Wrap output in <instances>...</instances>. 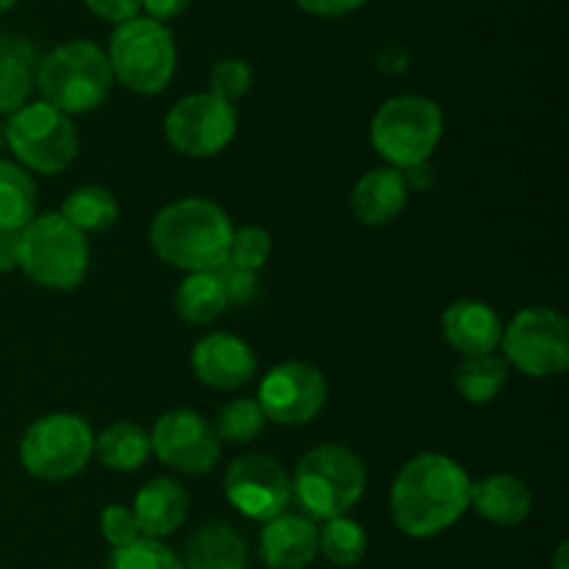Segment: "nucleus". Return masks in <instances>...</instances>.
<instances>
[{
	"mask_svg": "<svg viewBox=\"0 0 569 569\" xmlns=\"http://www.w3.org/2000/svg\"><path fill=\"white\" fill-rule=\"evenodd\" d=\"M94 450L87 420L67 411L39 417L28 426L20 442V461L39 481H67L87 467Z\"/></svg>",
	"mask_w": 569,
	"mask_h": 569,
	"instance_id": "obj_8",
	"label": "nucleus"
},
{
	"mask_svg": "<svg viewBox=\"0 0 569 569\" xmlns=\"http://www.w3.org/2000/svg\"><path fill=\"white\" fill-rule=\"evenodd\" d=\"M553 569H569V545L567 542H561L559 548H556Z\"/></svg>",
	"mask_w": 569,
	"mask_h": 569,
	"instance_id": "obj_40",
	"label": "nucleus"
},
{
	"mask_svg": "<svg viewBox=\"0 0 569 569\" xmlns=\"http://www.w3.org/2000/svg\"><path fill=\"white\" fill-rule=\"evenodd\" d=\"M100 531H103V539L111 545V548H126V545L142 539L137 526V517H133L131 509L126 506H109L100 517Z\"/></svg>",
	"mask_w": 569,
	"mask_h": 569,
	"instance_id": "obj_33",
	"label": "nucleus"
},
{
	"mask_svg": "<svg viewBox=\"0 0 569 569\" xmlns=\"http://www.w3.org/2000/svg\"><path fill=\"white\" fill-rule=\"evenodd\" d=\"M183 569H248L244 539L226 522H209L187 542Z\"/></svg>",
	"mask_w": 569,
	"mask_h": 569,
	"instance_id": "obj_21",
	"label": "nucleus"
},
{
	"mask_svg": "<svg viewBox=\"0 0 569 569\" xmlns=\"http://www.w3.org/2000/svg\"><path fill=\"white\" fill-rule=\"evenodd\" d=\"M317 556V526L303 515H278L261 531V559L270 569H303Z\"/></svg>",
	"mask_w": 569,
	"mask_h": 569,
	"instance_id": "obj_17",
	"label": "nucleus"
},
{
	"mask_svg": "<svg viewBox=\"0 0 569 569\" xmlns=\"http://www.w3.org/2000/svg\"><path fill=\"white\" fill-rule=\"evenodd\" d=\"M131 511L142 537L164 539L176 533L187 520L189 498L181 483L170 481V478H156L148 487L139 489Z\"/></svg>",
	"mask_w": 569,
	"mask_h": 569,
	"instance_id": "obj_19",
	"label": "nucleus"
},
{
	"mask_svg": "<svg viewBox=\"0 0 569 569\" xmlns=\"http://www.w3.org/2000/svg\"><path fill=\"white\" fill-rule=\"evenodd\" d=\"M217 278H220L228 303H250L259 295V276L253 270L231 264V261H226L217 270Z\"/></svg>",
	"mask_w": 569,
	"mask_h": 569,
	"instance_id": "obj_34",
	"label": "nucleus"
},
{
	"mask_svg": "<svg viewBox=\"0 0 569 569\" xmlns=\"http://www.w3.org/2000/svg\"><path fill=\"white\" fill-rule=\"evenodd\" d=\"M503 359L531 378H553L569 367V322L561 311L531 306L503 328Z\"/></svg>",
	"mask_w": 569,
	"mask_h": 569,
	"instance_id": "obj_10",
	"label": "nucleus"
},
{
	"mask_svg": "<svg viewBox=\"0 0 569 569\" xmlns=\"http://www.w3.org/2000/svg\"><path fill=\"white\" fill-rule=\"evenodd\" d=\"M295 3L315 17H342L365 6V0H295Z\"/></svg>",
	"mask_w": 569,
	"mask_h": 569,
	"instance_id": "obj_36",
	"label": "nucleus"
},
{
	"mask_svg": "<svg viewBox=\"0 0 569 569\" xmlns=\"http://www.w3.org/2000/svg\"><path fill=\"white\" fill-rule=\"evenodd\" d=\"M83 6L94 17H100L106 22H114V26L133 20L142 11V0H83Z\"/></svg>",
	"mask_w": 569,
	"mask_h": 569,
	"instance_id": "obj_35",
	"label": "nucleus"
},
{
	"mask_svg": "<svg viewBox=\"0 0 569 569\" xmlns=\"http://www.w3.org/2000/svg\"><path fill=\"white\" fill-rule=\"evenodd\" d=\"M37 53L26 39H0V114H14L28 103L37 78Z\"/></svg>",
	"mask_w": 569,
	"mask_h": 569,
	"instance_id": "obj_22",
	"label": "nucleus"
},
{
	"mask_svg": "<svg viewBox=\"0 0 569 569\" xmlns=\"http://www.w3.org/2000/svg\"><path fill=\"white\" fill-rule=\"evenodd\" d=\"M228 300L217 272H189L176 292V309L189 326H211Z\"/></svg>",
	"mask_w": 569,
	"mask_h": 569,
	"instance_id": "obj_25",
	"label": "nucleus"
},
{
	"mask_svg": "<svg viewBox=\"0 0 569 569\" xmlns=\"http://www.w3.org/2000/svg\"><path fill=\"white\" fill-rule=\"evenodd\" d=\"M470 506L487 522L498 528H515L531 515V489L517 476L500 472L470 487Z\"/></svg>",
	"mask_w": 569,
	"mask_h": 569,
	"instance_id": "obj_20",
	"label": "nucleus"
},
{
	"mask_svg": "<svg viewBox=\"0 0 569 569\" xmlns=\"http://www.w3.org/2000/svg\"><path fill=\"white\" fill-rule=\"evenodd\" d=\"M445 131L442 109L422 94H398L381 103L370 126L372 148L395 170L422 164L433 156Z\"/></svg>",
	"mask_w": 569,
	"mask_h": 569,
	"instance_id": "obj_5",
	"label": "nucleus"
},
{
	"mask_svg": "<svg viewBox=\"0 0 569 569\" xmlns=\"http://www.w3.org/2000/svg\"><path fill=\"white\" fill-rule=\"evenodd\" d=\"M114 76L100 44L89 39H72L50 50L37 67L33 87L48 106L61 114H87L98 109L109 94Z\"/></svg>",
	"mask_w": 569,
	"mask_h": 569,
	"instance_id": "obj_3",
	"label": "nucleus"
},
{
	"mask_svg": "<svg viewBox=\"0 0 569 569\" xmlns=\"http://www.w3.org/2000/svg\"><path fill=\"white\" fill-rule=\"evenodd\" d=\"M20 267V231H0V272Z\"/></svg>",
	"mask_w": 569,
	"mask_h": 569,
	"instance_id": "obj_38",
	"label": "nucleus"
},
{
	"mask_svg": "<svg viewBox=\"0 0 569 569\" xmlns=\"http://www.w3.org/2000/svg\"><path fill=\"white\" fill-rule=\"evenodd\" d=\"M89 267L81 231L61 214L33 217L20 231V270L44 289H76Z\"/></svg>",
	"mask_w": 569,
	"mask_h": 569,
	"instance_id": "obj_7",
	"label": "nucleus"
},
{
	"mask_svg": "<svg viewBox=\"0 0 569 569\" xmlns=\"http://www.w3.org/2000/svg\"><path fill=\"white\" fill-rule=\"evenodd\" d=\"M233 226L226 211L206 198L164 206L150 226V244L164 264L187 272H217L228 261Z\"/></svg>",
	"mask_w": 569,
	"mask_h": 569,
	"instance_id": "obj_2",
	"label": "nucleus"
},
{
	"mask_svg": "<svg viewBox=\"0 0 569 569\" xmlns=\"http://www.w3.org/2000/svg\"><path fill=\"white\" fill-rule=\"evenodd\" d=\"M237 133V109L211 92L187 94L170 109L164 137L178 153L209 159L226 150Z\"/></svg>",
	"mask_w": 569,
	"mask_h": 569,
	"instance_id": "obj_11",
	"label": "nucleus"
},
{
	"mask_svg": "<svg viewBox=\"0 0 569 569\" xmlns=\"http://www.w3.org/2000/svg\"><path fill=\"white\" fill-rule=\"evenodd\" d=\"M509 381V365L503 356H467L456 370V389L470 403H489Z\"/></svg>",
	"mask_w": 569,
	"mask_h": 569,
	"instance_id": "obj_27",
	"label": "nucleus"
},
{
	"mask_svg": "<svg viewBox=\"0 0 569 569\" xmlns=\"http://www.w3.org/2000/svg\"><path fill=\"white\" fill-rule=\"evenodd\" d=\"M289 487L303 517L326 522L345 517L359 503L367 487V470L345 445H320L298 461Z\"/></svg>",
	"mask_w": 569,
	"mask_h": 569,
	"instance_id": "obj_4",
	"label": "nucleus"
},
{
	"mask_svg": "<svg viewBox=\"0 0 569 569\" xmlns=\"http://www.w3.org/2000/svg\"><path fill=\"white\" fill-rule=\"evenodd\" d=\"M445 339L453 350L467 356L495 353L503 337V322L498 311L481 300H456L442 317Z\"/></svg>",
	"mask_w": 569,
	"mask_h": 569,
	"instance_id": "obj_16",
	"label": "nucleus"
},
{
	"mask_svg": "<svg viewBox=\"0 0 569 569\" xmlns=\"http://www.w3.org/2000/svg\"><path fill=\"white\" fill-rule=\"evenodd\" d=\"M150 450L161 459V465L172 467L187 476H203L214 470L220 459V439L209 420L189 409L167 411L156 420L150 431Z\"/></svg>",
	"mask_w": 569,
	"mask_h": 569,
	"instance_id": "obj_12",
	"label": "nucleus"
},
{
	"mask_svg": "<svg viewBox=\"0 0 569 569\" xmlns=\"http://www.w3.org/2000/svg\"><path fill=\"white\" fill-rule=\"evenodd\" d=\"M6 144L11 153L42 176L67 170L78 156V133L67 114L44 100L26 103L6 122Z\"/></svg>",
	"mask_w": 569,
	"mask_h": 569,
	"instance_id": "obj_9",
	"label": "nucleus"
},
{
	"mask_svg": "<svg viewBox=\"0 0 569 569\" xmlns=\"http://www.w3.org/2000/svg\"><path fill=\"white\" fill-rule=\"evenodd\" d=\"M317 553L337 567H356L367 553V531L348 515L326 520L317 528Z\"/></svg>",
	"mask_w": 569,
	"mask_h": 569,
	"instance_id": "obj_28",
	"label": "nucleus"
},
{
	"mask_svg": "<svg viewBox=\"0 0 569 569\" xmlns=\"http://www.w3.org/2000/svg\"><path fill=\"white\" fill-rule=\"evenodd\" d=\"M406 198H409V189H406L400 170L378 167L359 178L353 194H350V206L365 226H389L403 211Z\"/></svg>",
	"mask_w": 569,
	"mask_h": 569,
	"instance_id": "obj_18",
	"label": "nucleus"
},
{
	"mask_svg": "<svg viewBox=\"0 0 569 569\" xmlns=\"http://www.w3.org/2000/svg\"><path fill=\"white\" fill-rule=\"evenodd\" d=\"M250 81H253V72L244 59H222L211 67L209 72V92L217 94L220 100L233 106V100H239L242 94H248Z\"/></svg>",
	"mask_w": 569,
	"mask_h": 569,
	"instance_id": "obj_32",
	"label": "nucleus"
},
{
	"mask_svg": "<svg viewBox=\"0 0 569 569\" xmlns=\"http://www.w3.org/2000/svg\"><path fill=\"white\" fill-rule=\"evenodd\" d=\"M37 211V183L14 161L0 159V231H22Z\"/></svg>",
	"mask_w": 569,
	"mask_h": 569,
	"instance_id": "obj_24",
	"label": "nucleus"
},
{
	"mask_svg": "<svg viewBox=\"0 0 569 569\" xmlns=\"http://www.w3.org/2000/svg\"><path fill=\"white\" fill-rule=\"evenodd\" d=\"M226 495L233 509L248 520L270 522L272 517L283 515L292 500L287 472L270 456L250 453L239 456L226 472Z\"/></svg>",
	"mask_w": 569,
	"mask_h": 569,
	"instance_id": "obj_14",
	"label": "nucleus"
},
{
	"mask_svg": "<svg viewBox=\"0 0 569 569\" xmlns=\"http://www.w3.org/2000/svg\"><path fill=\"white\" fill-rule=\"evenodd\" d=\"M264 422H267V417H264V411H261L259 400L237 398L217 411V420L211 428H214V433L220 442L248 445L259 437L261 428H264Z\"/></svg>",
	"mask_w": 569,
	"mask_h": 569,
	"instance_id": "obj_29",
	"label": "nucleus"
},
{
	"mask_svg": "<svg viewBox=\"0 0 569 569\" xmlns=\"http://www.w3.org/2000/svg\"><path fill=\"white\" fill-rule=\"evenodd\" d=\"M328 398L326 378L303 361H283L264 376L259 406L267 420L278 426H306L322 411Z\"/></svg>",
	"mask_w": 569,
	"mask_h": 569,
	"instance_id": "obj_13",
	"label": "nucleus"
},
{
	"mask_svg": "<svg viewBox=\"0 0 569 569\" xmlns=\"http://www.w3.org/2000/svg\"><path fill=\"white\" fill-rule=\"evenodd\" d=\"M470 476L456 459L420 453L406 461L392 483V520L406 537L428 539L448 531L470 506Z\"/></svg>",
	"mask_w": 569,
	"mask_h": 569,
	"instance_id": "obj_1",
	"label": "nucleus"
},
{
	"mask_svg": "<svg viewBox=\"0 0 569 569\" xmlns=\"http://www.w3.org/2000/svg\"><path fill=\"white\" fill-rule=\"evenodd\" d=\"M192 370L206 387L239 389L253 378L256 356L233 333H209L192 348Z\"/></svg>",
	"mask_w": 569,
	"mask_h": 569,
	"instance_id": "obj_15",
	"label": "nucleus"
},
{
	"mask_svg": "<svg viewBox=\"0 0 569 569\" xmlns=\"http://www.w3.org/2000/svg\"><path fill=\"white\" fill-rule=\"evenodd\" d=\"M61 217L76 231L100 233L114 226L117 217H120V206H117V198L109 189L87 183V187H78L67 194L64 206H61Z\"/></svg>",
	"mask_w": 569,
	"mask_h": 569,
	"instance_id": "obj_26",
	"label": "nucleus"
},
{
	"mask_svg": "<svg viewBox=\"0 0 569 569\" xmlns=\"http://www.w3.org/2000/svg\"><path fill=\"white\" fill-rule=\"evenodd\" d=\"M14 3L17 0H0V14H3V11H9Z\"/></svg>",
	"mask_w": 569,
	"mask_h": 569,
	"instance_id": "obj_41",
	"label": "nucleus"
},
{
	"mask_svg": "<svg viewBox=\"0 0 569 569\" xmlns=\"http://www.w3.org/2000/svg\"><path fill=\"white\" fill-rule=\"evenodd\" d=\"M111 76L137 94H156L176 76V39L164 22L150 17H133L120 22L111 33L109 50Z\"/></svg>",
	"mask_w": 569,
	"mask_h": 569,
	"instance_id": "obj_6",
	"label": "nucleus"
},
{
	"mask_svg": "<svg viewBox=\"0 0 569 569\" xmlns=\"http://www.w3.org/2000/svg\"><path fill=\"white\" fill-rule=\"evenodd\" d=\"M272 250V239L264 228L259 226H244L239 231H233L231 248H228V261L244 270L259 272L267 264Z\"/></svg>",
	"mask_w": 569,
	"mask_h": 569,
	"instance_id": "obj_31",
	"label": "nucleus"
},
{
	"mask_svg": "<svg viewBox=\"0 0 569 569\" xmlns=\"http://www.w3.org/2000/svg\"><path fill=\"white\" fill-rule=\"evenodd\" d=\"M400 176H403L406 181V189H415V192H422V189H431L433 187V170L428 161H422V164H415V167H406V170H400Z\"/></svg>",
	"mask_w": 569,
	"mask_h": 569,
	"instance_id": "obj_39",
	"label": "nucleus"
},
{
	"mask_svg": "<svg viewBox=\"0 0 569 569\" xmlns=\"http://www.w3.org/2000/svg\"><path fill=\"white\" fill-rule=\"evenodd\" d=\"M94 456L100 459V465L109 467L117 472H131L148 461L150 450V433L144 431L137 422L120 420L114 426L106 428L98 439H94Z\"/></svg>",
	"mask_w": 569,
	"mask_h": 569,
	"instance_id": "obj_23",
	"label": "nucleus"
},
{
	"mask_svg": "<svg viewBox=\"0 0 569 569\" xmlns=\"http://www.w3.org/2000/svg\"><path fill=\"white\" fill-rule=\"evenodd\" d=\"M189 3H192V0H142V9L148 11L150 20L164 22L183 14V11L189 9Z\"/></svg>",
	"mask_w": 569,
	"mask_h": 569,
	"instance_id": "obj_37",
	"label": "nucleus"
},
{
	"mask_svg": "<svg viewBox=\"0 0 569 569\" xmlns=\"http://www.w3.org/2000/svg\"><path fill=\"white\" fill-rule=\"evenodd\" d=\"M106 569H183L181 559L159 539H137L126 548H114Z\"/></svg>",
	"mask_w": 569,
	"mask_h": 569,
	"instance_id": "obj_30",
	"label": "nucleus"
}]
</instances>
